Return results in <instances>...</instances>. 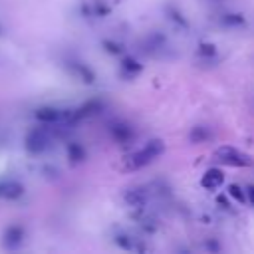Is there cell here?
<instances>
[{"instance_id":"cell-4","label":"cell","mask_w":254,"mask_h":254,"mask_svg":"<svg viewBox=\"0 0 254 254\" xmlns=\"http://www.w3.org/2000/svg\"><path fill=\"white\" fill-rule=\"evenodd\" d=\"M228 194H230L232 198H236V200L244 202V192H242V189H240L238 185H230V187H228Z\"/></svg>"},{"instance_id":"cell-3","label":"cell","mask_w":254,"mask_h":254,"mask_svg":"<svg viewBox=\"0 0 254 254\" xmlns=\"http://www.w3.org/2000/svg\"><path fill=\"white\" fill-rule=\"evenodd\" d=\"M222 181H224L222 171H218V169H210V171L204 173V177H202L200 183H202V187H206V189H216V187L222 185Z\"/></svg>"},{"instance_id":"cell-5","label":"cell","mask_w":254,"mask_h":254,"mask_svg":"<svg viewBox=\"0 0 254 254\" xmlns=\"http://www.w3.org/2000/svg\"><path fill=\"white\" fill-rule=\"evenodd\" d=\"M206 137H208V133H206L204 129H200V127H196V129L190 133V139H192V141H196V143H198V141H202V139H206Z\"/></svg>"},{"instance_id":"cell-1","label":"cell","mask_w":254,"mask_h":254,"mask_svg":"<svg viewBox=\"0 0 254 254\" xmlns=\"http://www.w3.org/2000/svg\"><path fill=\"white\" fill-rule=\"evenodd\" d=\"M163 153V141H151V143H147L145 145V149H141L139 153H135L133 155V167L137 169V167H141V165H147V163H151L155 157H159Z\"/></svg>"},{"instance_id":"cell-6","label":"cell","mask_w":254,"mask_h":254,"mask_svg":"<svg viewBox=\"0 0 254 254\" xmlns=\"http://www.w3.org/2000/svg\"><path fill=\"white\" fill-rule=\"evenodd\" d=\"M246 192H248V198H250V200L254 202V187H252V185L248 187V190H246Z\"/></svg>"},{"instance_id":"cell-2","label":"cell","mask_w":254,"mask_h":254,"mask_svg":"<svg viewBox=\"0 0 254 254\" xmlns=\"http://www.w3.org/2000/svg\"><path fill=\"white\" fill-rule=\"evenodd\" d=\"M216 157H220L222 163L234 165V167L250 165V159H248L244 153H240V151H236V149H232V147H220V149L216 151Z\"/></svg>"}]
</instances>
